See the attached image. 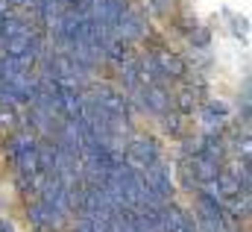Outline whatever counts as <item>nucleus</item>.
<instances>
[{"label":"nucleus","instance_id":"obj_1","mask_svg":"<svg viewBox=\"0 0 252 232\" xmlns=\"http://www.w3.org/2000/svg\"><path fill=\"white\" fill-rule=\"evenodd\" d=\"M9 150H12V156H15V162H18L21 171H27V174L38 171L41 159H38V147H35V141L30 135H15L12 144H9Z\"/></svg>","mask_w":252,"mask_h":232},{"label":"nucleus","instance_id":"obj_2","mask_svg":"<svg viewBox=\"0 0 252 232\" xmlns=\"http://www.w3.org/2000/svg\"><path fill=\"white\" fill-rule=\"evenodd\" d=\"M129 162H132L138 171H144L147 165L158 162V144H156L153 138H135V141L129 144Z\"/></svg>","mask_w":252,"mask_h":232},{"label":"nucleus","instance_id":"obj_3","mask_svg":"<svg viewBox=\"0 0 252 232\" xmlns=\"http://www.w3.org/2000/svg\"><path fill=\"white\" fill-rule=\"evenodd\" d=\"M156 68H158V74H170V77H182L185 74V62L176 53H167V50L156 53Z\"/></svg>","mask_w":252,"mask_h":232},{"label":"nucleus","instance_id":"obj_4","mask_svg":"<svg viewBox=\"0 0 252 232\" xmlns=\"http://www.w3.org/2000/svg\"><path fill=\"white\" fill-rule=\"evenodd\" d=\"M158 221L164 224V230H167V232H193V227L188 224V218H185L179 209H173V206H170V209H164Z\"/></svg>","mask_w":252,"mask_h":232},{"label":"nucleus","instance_id":"obj_5","mask_svg":"<svg viewBox=\"0 0 252 232\" xmlns=\"http://www.w3.org/2000/svg\"><path fill=\"white\" fill-rule=\"evenodd\" d=\"M167 103H170V97L156 82H147V88H144V106H150L153 112H167Z\"/></svg>","mask_w":252,"mask_h":232},{"label":"nucleus","instance_id":"obj_6","mask_svg":"<svg viewBox=\"0 0 252 232\" xmlns=\"http://www.w3.org/2000/svg\"><path fill=\"white\" fill-rule=\"evenodd\" d=\"M38 3H41V18H44L50 27H53V24L59 27V3H62V0H38Z\"/></svg>","mask_w":252,"mask_h":232},{"label":"nucleus","instance_id":"obj_7","mask_svg":"<svg viewBox=\"0 0 252 232\" xmlns=\"http://www.w3.org/2000/svg\"><path fill=\"white\" fill-rule=\"evenodd\" d=\"M229 115V109H226V103H208L205 106V123H223V117Z\"/></svg>","mask_w":252,"mask_h":232},{"label":"nucleus","instance_id":"obj_8","mask_svg":"<svg viewBox=\"0 0 252 232\" xmlns=\"http://www.w3.org/2000/svg\"><path fill=\"white\" fill-rule=\"evenodd\" d=\"M0 53H3V39H0Z\"/></svg>","mask_w":252,"mask_h":232}]
</instances>
